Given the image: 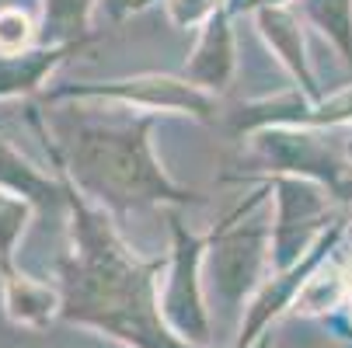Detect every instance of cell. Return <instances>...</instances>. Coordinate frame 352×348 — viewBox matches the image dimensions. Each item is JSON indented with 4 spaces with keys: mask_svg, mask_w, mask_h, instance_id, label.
Segmentation results:
<instances>
[{
    "mask_svg": "<svg viewBox=\"0 0 352 348\" xmlns=\"http://www.w3.org/2000/svg\"><path fill=\"white\" fill-rule=\"evenodd\" d=\"M32 42V21L21 11H0V56H18Z\"/></svg>",
    "mask_w": 352,
    "mask_h": 348,
    "instance_id": "obj_12",
    "label": "cell"
},
{
    "mask_svg": "<svg viewBox=\"0 0 352 348\" xmlns=\"http://www.w3.org/2000/svg\"><path fill=\"white\" fill-rule=\"evenodd\" d=\"M0 188H8L11 195H21L25 202H42L53 206L67 195V181L53 185L49 178H42L32 164H25L8 143H0Z\"/></svg>",
    "mask_w": 352,
    "mask_h": 348,
    "instance_id": "obj_7",
    "label": "cell"
},
{
    "mask_svg": "<svg viewBox=\"0 0 352 348\" xmlns=\"http://www.w3.org/2000/svg\"><path fill=\"white\" fill-rule=\"evenodd\" d=\"M146 0H109V11H112V18H126L133 8H143Z\"/></svg>",
    "mask_w": 352,
    "mask_h": 348,
    "instance_id": "obj_14",
    "label": "cell"
},
{
    "mask_svg": "<svg viewBox=\"0 0 352 348\" xmlns=\"http://www.w3.org/2000/svg\"><path fill=\"white\" fill-rule=\"evenodd\" d=\"M150 126L154 119H87L63 115L60 136L67 143V174L87 192L105 198L109 206H136V202H188L192 192L178 188L150 154Z\"/></svg>",
    "mask_w": 352,
    "mask_h": 348,
    "instance_id": "obj_1",
    "label": "cell"
},
{
    "mask_svg": "<svg viewBox=\"0 0 352 348\" xmlns=\"http://www.w3.org/2000/svg\"><path fill=\"white\" fill-rule=\"evenodd\" d=\"M345 150H349V164H352V129H349V139H345Z\"/></svg>",
    "mask_w": 352,
    "mask_h": 348,
    "instance_id": "obj_15",
    "label": "cell"
},
{
    "mask_svg": "<svg viewBox=\"0 0 352 348\" xmlns=\"http://www.w3.org/2000/svg\"><path fill=\"white\" fill-rule=\"evenodd\" d=\"M262 227H237L234 233L223 237L217 247V268L223 282H248V275L258 265V247H262Z\"/></svg>",
    "mask_w": 352,
    "mask_h": 348,
    "instance_id": "obj_9",
    "label": "cell"
},
{
    "mask_svg": "<svg viewBox=\"0 0 352 348\" xmlns=\"http://www.w3.org/2000/svg\"><path fill=\"white\" fill-rule=\"evenodd\" d=\"M349 296H352V268H349Z\"/></svg>",
    "mask_w": 352,
    "mask_h": 348,
    "instance_id": "obj_16",
    "label": "cell"
},
{
    "mask_svg": "<svg viewBox=\"0 0 352 348\" xmlns=\"http://www.w3.org/2000/svg\"><path fill=\"white\" fill-rule=\"evenodd\" d=\"M94 0H45L42 4V28L49 45H74L84 42Z\"/></svg>",
    "mask_w": 352,
    "mask_h": 348,
    "instance_id": "obj_8",
    "label": "cell"
},
{
    "mask_svg": "<svg viewBox=\"0 0 352 348\" xmlns=\"http://www.w3.org/2000/svg\"><path fill=\"white\" fill-rule=\"evenodd\" d=\"M230 73H234V35L223 11H217L206 21V32L195 45L192 63L185 67V80H192L203 91H223L230 84Z\"/></svg>",
    "mask_w": 352,
    "mask_h": 348,
    "instance_id": "obj_4",
    "label": "cell"
},
{
    "mask_svg": "<svg viewBox=\"0 0 352 348\" xmlns=\"http://www.w3.org/2000/svg\"><path fill=\"white\" fill-rule=\"evenodd\" d=\"M276 198H279V251H283V265L289 258L300 255L304 247V233L318 227V220L324 216L328 202H324V192L318 181L311 178H276Z\"/></svg>",
    "mask_w": 352,
    "mask_h": 348,
    "instance_id": "obj_3",
    "label": "cell"
},
{
    "mask_svg": "<svg viewBox=\"0 0 352 348\" xmlns=\"http://www.w3.org/2000/svg\"><path fill=\"white\" fill-rule=\"evenodd\" d=\"M258 28L265 32V38L272 42L276 56L283 60V67L304 84L307 91V102L318 105L321 91L314 87V73L307 67V56H304V32H300V21L286 11V8H258Z\"/></svg>",
    "mask_w": 352,
    "mask_h": 348,
    "instance_id": "obj_5",
    "label": "cell"
},
{
    "mask_svg": "<svg viewBox=\"0 0 352 348\" xmlns=\"http://www.w3.org/2000/svg\"><path fill=\"white\" fill-rule=\"evenodd\" d=\"M63 94L77 97V94H91V97H116L126 105H140L150 112H188L199 119H213L217 115V102L210 97V91L195 87L192 80H175V77H136V80H112L102 87H67Z\"/></svg>",
    "mask_w": 352,
    "mask_h": 348,
    "instance_id": "obj_2",
    "label": "cell"
},
{
    "mask_svg": "<svg viewBox=\"0 0 352 348\" xmlns=\"http://www.w3.org/2000/svg\"><path fill=\"white\" fill-rule=\"evenodd\" d=\"M84 42H74V45H45V49H35V53H18V56H0V97L8 94H25V91H35L53 67L70 56L74 49H80Z\"/></svg>",
    "mask_w": 352,
    "mask_h": 348,
    "instance_id": "obj_6",
    "label": "cell"
},
{
    "mask_svg": "<svg viewBox=\"0 0 352 348\" xmlns=\"http://www.w3.org/2000/svg\"><path fill=\"white\" fill-rule=\"evenodd\" d=\"M304 14L328 35L342 63L352 70V0H304Z\"/></svg>",
    "mask_w": 352,
    "mask_h": 348,
    "instance_id": "obj_10",
    "label": "cell"
},
{
    "mask_svg": "<svg viewBox=\"0 0 352 348\" xmlns=\"http://www.w3.org/2000/svg\"><path fill=\"white\" fill-rule=\"evenodd\" d=\"M168 11L175 25L188 28L195 21H210L220 11V0H168Z\"/></svg>",
    "mask_w": 352,
    "mask_h": 348,
    "instance_id": "obj_13",
    "label": "cell"
},
{
    "mask_svg": "<svg viewBox=\"0 0 352 348\" xmlns=\"http://www.w3.org/2000/svg\"><path fill=\"white\" fill-rule=\"evenodd\" d=\"M25 216H28V202H25V198L18 202V198H11V192L8 195L0 192V258H4V265H8V251H11L14 237L25 227Z\"/></svg>",
    "mask_w": 352,
    "mask_h": 348,
    "instance_id": "obj_11",
    "label": "cell"
}]
</instances>
